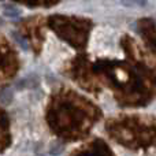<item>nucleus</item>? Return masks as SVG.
I'll return each mask as SVG.
<instances>
[{
	"mask_svg": "<svg viewBox=\"0 0 156 156\" xmlns=\"http://www.w3.org/2000/svg\"><path fill=\"white\" fill-rule=\"evenodd\" d=\"M101 116L100 110L70 89L58 90L51 97L47 122L58 137L74 141L85 137Z\"/></svg>",
	"mask_w": 156,
	"mask_h": 156,
	"instance_id": "nucleus-2",
	"label": "nucleus"
},
{
	"mask_svg": "<svg viewBox=\"0 0 156 156\" xmlns=\"http://www.w3.org/2000/svg\"><path fill=\"white\" fill-rule=\"evenodd\" d=\"M21 27V33L29 44L36 49L41 48V44L44 41V33H43V22L40 19L34 18V19H29V21H25L19 25Z\"/></svg>",
	"mask_w": 156,
	"mask_h": 156,
	"instance_id": "nucleus-6",
	"label": "nucleus"
},
{
	"mask_svg": "<svg viewBox=\"0 0 156 156\" xmlns=\"http://www.w3.org/2000/svg\"><path fill=\"white\" fill-rule=\"evenodd\" d=\"M138 30H140V34L143 36V38L145 40L148 48L154 54L155 52V22H154V19L152 18L141 19L138 22Z\"/></svg>",
	"mask_w": 156,
	"mask_h": 156,
	"instance_id": "nucleus-7",
	"label": "nucleus"
},
{
	"mask_svg": "<svg viewBox=\"0 0 156 156\" xmlns=\"http://www.w3.org/2000/svg\"><path fill=\"white\" fill-rule=\"evenodd\" d=\"M73 154H94V155H112V151L108 148V145L104 143L103 140H93L92 143L86 144L85 147L80 149V151H76Z\"/></svg>",
	"mask_w": 156,
	"mask_h": 156,
	"instance_id": "nucleus-8",
	"label": "nucleus"
},
{
	"mask_svg": "<svg viewBox=\"0 0 156 156\" xmlns=\"http://www.w3.org/2000/svg\"><path fill=\"white\" fill-rule=\"evenodd\" d=\"M112 140L132 149L149 148L155 143V121L137 115L112 118L105 123Z\"/></svg>",
	"mask_w": 156,
	"mask_h": 156,
	"instance_id": "nucleus-3",
	"label": "nucleus"
},
{
	"mask_svg": "<svg viewBox=\"0 0 156 156\" xmlns=\"http://www.w3.org/2000/svg\"><path fill=\"white\" fill-rule=\"evenodd\" d=\"M14 2L22 3L29 7H51L56 4L59 0H14Z\"/></svg>",
	"mask_w": 156,
	"mask_h": 156,
	"instance_id": "nucleus-10",
	"label": "nucleus"
},
{
	"mask_svg": "<svg viewBox=\"0 0 156 156\" xmlns=\"http://www.w3.org/2000/svg\"><path fill=\"white\" fill-rule=\"evenodd\" d=\"M48 26L76 49H83L88 43L92 22L85 18L55 14L48 18Z\"/></svg>",
	"mask_w": 156,
	"mask_h": 156,
	"instance_id": "nucleus-4",
	"label": "nucleus"
},
{
	"mask_svg": "<svg viewBox=\"0 0 156 156\" xmlns=\"http://www.w3.org/2000/svg\"><path fill=\"white\" fill-rule=\"evenodd\" d=\"M18 54L5 38L0 36V83L11 80L18 73Z\"/></svg>",
	"mask_w": 156,
	"mask_h": 156,
	"instance_id": "nucleus-5",
	"label": "nucleus"
},
{
	"mask_svg": "<svg viewBox=\"0 0 156 156\" xmlns=\"http://www.w3.org/2000/svg\"><path fill=\"white\" fill-rule=\"evenodd\" d=\"M11 143L10 127H8V118L7 114L0 108V151L4 148H8Z\"/></svg>",
	"mask_w": 156,
	"mask_h": 156,
	"instance_id": "nucleus-9",
	"label": "nucleus"
},
{
	"mask_svg": "<svg viewBox=\"0 0 156 156\" xmlns=\"http://www.w3.org/2000/svg\"><path fill=\"white\" fill-rule=\"evenodd\" d=\"M122 44L129 55V62L97 60L78 56L70 66L69 76L82 88L97 92L100 85L111 88L121 105H145L154 96V70L144 62L138 45L125 36Z\"/></svg>",
	"mask_w": 156,
	"mask_h": 156,
	"instance_id": "nucleus-1",
	"label": "nucleus"
}]
</instances>
